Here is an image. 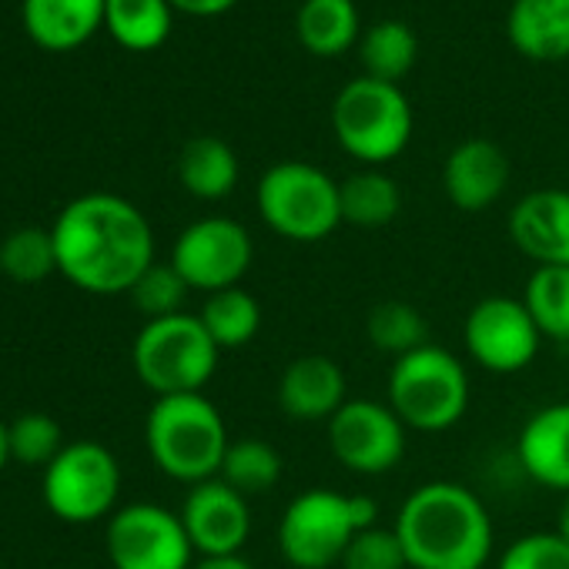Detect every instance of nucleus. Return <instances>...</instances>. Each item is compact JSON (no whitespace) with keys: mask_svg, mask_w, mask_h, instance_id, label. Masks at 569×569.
I'll list each match as a JSON object with an SVG mask.
<instances>
[{"mask_svg":"<svg viewBox=\"0 0 569 569\" xmlns=\"http://www.w3.org/2000/svg\"><path fill=\"white\" fill-rule=\"evenodd\" d=\"M342 201V224L352 228H386L402 211V188L379 168H362L339 181Z\"/></svg>","mask_w":569,"mask_h":569,"instance_id":"23","label":"nucleus"},{"mask_svg":"<svg viewBox=\"0 0 569 569\" xmlns=\"http://www.w3.org/2000/svg\"><path fill=\"white\" fill-rule=\"evenodd\" d=\"M469 372L449 349L429 342L389 369L386 402L409 432H449L469 409Z\"/></svg>","mask_w":569,"mask_h":569,"instance_id":"5","label":"nucleus"},{"mask_svg":"<svg viewBox=\"0 0 569 569\" xmlns=\"http://www.w3.org/2000/svg\"><path fill=\"white\" fill-rule=\"evenodd\" d=\"M238 0H171L174 11L194 14V18H218L224 11H231Z\"/></svg>","mask_w":569,"mask_h":569,"instance_id":"35","label":"nucleus"},{"mask_svg":"<svg viewBox=\"0 0 569 569\" xmlns=\"http://www.w3.org/2000/svg\"><path fill=\"white\" fill-rule=\"evenodd\" d=\"M512 178L509 154L489 138H469L456 144L442 164V188L446 198L459 211H486L492 208Z\"/></svg>","mask_w":569,"mask_h":569,"instance_id":"15","label":"nucleus"},{"mask_svg":"<svg viewBox=\"0 0 569 569\" xmlns=\"http://www.w3.org/2000/svg\"><path fill=\"white\" fill-rule=\"evenodd\" d=\"M178 181L201 201H221L238 184V154L221 138H191L178 154Z\"/></svg>","mask_w":569,"mask_h":569,"instance_id":"21","label":"nucleus"},{"mask_svg":"<svg viewBox=\"0 0 569 569\" xmlns=\"http://www.w3.org/2000/svg\"><path fill=\"white\" fill-rule=\"evenodd\" d=\"M8 442H11V459L24 462V466H51L64 442H61V426L44 416V412H28V416H18L11 426H8Z\"/></svg>","mask_w":569,"mask_h":569,"instance_id":"32","label":"nucleus"},{"mask_svg":"<svg viewBox=\"0 0 569 569\" xmlns=\"http://www.w3.org/2000/svg\"><path fill=\"white\" fill-rule=\"evenodd\" d=\"M121 496V466L111 449L98 442H71L44 469L48 509L74 526L114 516Z\"/></svg>","mask_w":569,"mask_h":569,"instance_id":"9","label":"nucleus"},{"mask_svg":"<svg viewBox=\"0 0 569 569\" xmlns=\"http://www.w3.org/2000/svg\"><path fill=\"white\" fill-rule=\"evenodd\" d=\"M376 522L379 506L362 492L306 489L278 519V552L292 569H332L349 542Z\"/></svg>","mask_w":569,"mask_h":569,"instance_id":"3","label":"nucleus"},{"mask_svg":"<svg viewBox=\"0 0 569 569\" xmlns=\"http://www.w3.org/2000/svg\"><path fill=\"white\" fill-rule=\"evenodd\" d=\"M339 566L342 569H409L406 549H402L396 529L392 526H379V522L362 529L349 542V549H346Z\"/></svg>","mask_w":569,"mask_h":569,"instance_id":"33","label":"nucleus"},{"mask_svg":"<svg viewBox=\"0 0 569 569\" xmlns=\"http://www.w3.org/2000/svg\"><path fill=\"white\" fill-rule=\"evenodd\" d=\"M512 244L536 264H569V191L539 188L522 194L509 211Z\"/></svg>","mask_w":569,"mask_h":569,"instance_id":"16","label":"nucleus"},{"mask_svg":"<svg viewBox=\"0 0 569 569\" xmlns=\"http://www.w3.org/2000/svg\"><path fill=\"white\" fill-rule=\"evenodd\" d=\"M171 0H108L104 28L128 51H158L171 34Z\"/></svg>","mask_w":569,"mask_h":569,"instance_id":"24","label":"nucleus"},{"mask_svg":"<svg viewBox=\"0 0 569 569\" xmlns=\"http://www.w3.org/2000/svg\"><path fill=\"white\" fill-rule=\"evenodd\" d=\"M58 271L94 296H121L154 264V231L138 204L91 191L74 198L51 228Z\"/></svg>","mask_w":569,"mask_h":569,"instance_id":"1","label":"nucleus"},{"mask_svg":"<svg viewBox=\"0 0 569 569\" xmlns=\"http://www.w3.org/2000/svg\"><path fill=\"white\" fill-rule=\"evenodd\" d=\"M359 58H362L366 78L399 84L416 68L419 41H416L412 28H406L402 21H379L376 28L366 31V38L359 44Z\"/></svg>","mask_w":569,"mask_h":569,"instance_id":"27","label":"nucleus"},{"mask_svg":"<svg viewBox=\"0 0 569 569\" xmlns=\"http://www.w3.org/2000/svg\"><path fill=\"white\" fill-rule=\"evenodd\" d=\"M191 569H254L244 556H204Z\"/></svg>","mask_w":569,"mask_h":569,"instance_id":"36","label":"nucleus"},{"mask_svg":"<svg viewBox=\"0 0 569 569\" xmlns=\"http://www.w3.org/2000/svg\"><path fill=\"white\" fill-rule=\"evenodd\" d=\"M281 472H284V462H281V452L271 442H264V439H231L218 479L228 482L244 499H251V496H261V492L274 489Z\"/></svg>","mask_w":569,"mask_h":569,"instance_id":"28","label":"nucleus"},{"mask_svg":"<svg viewBox=\"0 0 569 569\" xmlns=\"http://www.w3.org/2000/svg\"><path fill=\"white\" fill-rule=\"evenodd\" d=\"M406 426L389 409V402L376 399H349L329 419V449L336 462L356 476H382L392 472L406 456Z\"/></svg>","mask_w":569,"mask_h":569,"instance_id":"13","label":"nucleus"},{"mask_svg":"<svg viewBox=\"0 0 569 569\" xmlns=\"http://www.w3.org/2000/svg\"><path fill=\"white\" fill-rule=\"evenodd\" d=\"M178 516H181L184 532L201 559L204 556H241V549L251 536L248 499L221 479L191 486Z\"/></svg>","mask_w":569,"mask_h":569,"instance_id":"14","label":"nucleus"},{"mask_svg":"<svg viewBox=\"0 0 569 569\" xmlns=\"http://www.w3.org/2000/svg\"><path fill=\"white\" fill-rule=\"evenodd\" d=\"M346 402V372L329 356H299L278 376V406L296 422H329Z\"/></svg>","mask_w":569,"mask_h":569,"instance_id":"17","label":"nucleus"},{"mask_svg":"<svg viewBox=\"0 0 569 569\" xmlns=\"http://www.w3.org/2000/svg\"><path fill=\"white\" fill-rule=\"evenodd\" d=\"M11 462V442H8V426L0 422V469Z\"/></svg>","mask_w":569,"mask_h":569,"instance_id":"38","label":"nucleus"},{"mask_svg":"<svg viewBox=\"0 0 569 569\" xmlns=\"http://www.w3.org/2000/svg\"><path fill=\"white\" fill-rule=\"evenodd\" d=\"M194 546L178 512L158 502H131L108 519V559L114 569H191Z\"/></svg>","mask_w":569,"mask_h":569,"instance_id":"11","label":"nucleus"},{"mask_svg":"<svg viewBox=\"0 0 569 569\" xmlns=\"http://www.w3.org/2000/svg\"><path fill=\"white\" fill-rule=\"evenodd\" d=\"M516 459L536 486L569 492V402L542 406L522 422Z\"/></svg>","mask_w":569,"mask_h":569,"instance_id":"18","label":"nucleus"},{"mask_svg":"<svg viewBox=\"0 0 569 569\" xmlns=\"http://www.w3.org/2000/svg\"><path fill=\"white\" fill-rule=\"evenodd\" d=\"M366 336H369V346L392 356V362L429 346V326H426L422 312L409 302H399V299L379 302L369 312Z\"/></svg>","mask_w":569,"mask_h":569,"instance_id":"29","label":"nucleus"},{"mask_svg":"<svg viewBox=\"0 0 569 569\" xmlns=\"http://www.w3.org/2000/svg\"><path fill=\"white\" fill-rule=\"evenodd\" d=\"M0 271L11 281L34 284L58 271V248L54 234L44 228H18L0 241Z\"/></svg>","mask_w":569,"mask_h":569,"instance_id":"30","label":"nucleus"},{"mask_svg":"<svg viewBox=\"0 0 569 569\" xmlns=\"http://www.w3.org/2000/svg\"><path fill=\"white\" fill-rule=\"evenodd\" d=\"M506 34L522 58H569V0H512Z\"/></svg>","mask_w":569,"mask_h":569,"instance_id":"20","label":"nucleus"},{"mask_svg":"<svg viewBox=\"0 0 569 569\" xmlns=\"http://www.w3.org/2000/svg\"><path fill=\"white\" fill-rule=\"evenodd\" d=\"M496 569H569V542L552 532H526L506 546Z\"/></svg>","mask_w":569,"mask_h":569,"instance_id":"34","label":"nucleus"},{"mask_svg":"<svg viewBox=\"0 0 569 569\" xmlns=\"http://www.w3.org/2000/svg\"><path fill=\"white\" fill-rule=\"evenodd\" d=\"M251 258H254V244L248 228L234 218L214 214L188 224L178 234L168 261L188 281L191 292L214 296L224 289H238L251 268Z\"/></svg>","mask_w":569,"mask_h":569,"instance_id":"10","label":"nucleus"},{"mask_svg":"<svg viewBox=\"0 0 569 569\" xmlns=\"http://www.w3.org/2000/svg\"><path fill=\"white\" fill-rule=\"evenodd\" d=\"M409 569H482L492 556V516L459 482L416 486L392 522Z\"/></svg>","mask_w":569,"mask_h":569,"instance_id":"2","label":"nucleus"},{"mask_svg":"<svg viewBox=\"0 0 569 569\" xmlns=\"http://www.w3.org/2000/svg\"><path fill=\"white\" fill-rule=\"evenodd\" d=\"M556 532L569 542V492L562 496V506H559V519H556Z\"/></svg>","mask_w":569,"mask_h":569,"instance_id":"37","label":"nucleus"},{"mask_svg":"<svg viewBox=\"0 0 569 569\" xmlns=\"http://www.w3.org/2000/svg\"><path fill=\"white\" fill-rule=\"evenodd\" d=\"M522 306L542 339L569 346V264L532 268L522 289Z\"/></svg>","mask_w":569,"mask_h":569,"instance_id":"25","label":"nucleus"},{"mask_svg":"<svg viewBox=\"0 0 569 569\" xmlns=\"http://www.w3.org/2000/svg\"><path fill=\"white\" fill-rule=\"evenodd\" d=\"M221 349L211 342L198 316L178 312L148 322L131 349L138 379L158 396H194L218 372Z\"/></svg>","mask_w":569,"mask_h":569,"instance_id":"8","label":"nucleus"},{"mask_svg":"<svg viewBox=\"0 0 569 569\" xmlns=\"http://www.w3.org/2000/svg\"><path fill=\"white\" fill-rule=\"evenodd\" d=\"M198 319L218 349H241L261 329V306L251 292H244L238 284V289L208 296Z\"/></svg>","mask_w":569,"mask_h":569,"instance_id":"26","label":"nucleus"},{"mask_svg":"<svg viewBox=\"0 0 569 569\" xmlns=\"http://www.w3.org/2000/svg\"><path fill=\"white\" fill-rule=\"evenodd\" d=\"M332 131L349 158L379 168L409 148L412 104L399 84L362 74L339 91L332 104Z\"/></svg>","mask_w":569,"mask_h":569,"instance_id":"7","label":"nucleus"},{"mask_svg":"<svg viewBox=\"0 0 569 569\" xmlns=\"http://www.w3.org/2000/svg\"><path fill=\"white\" fill-rule=\"evenodd\" d=\"M108 0H24V28L44 51H74L104 24Z\"/></svg>","mask_w":569,"mask_h":569,"instance_id":"19","label":"nucleus"},{"mask_svg":"<svg viewBox=\"0 0 569 569\" xmlns=\"http://www.w3.org/2000/svg\"><path fill=\"white\" fill-rule=\"evenodd\" d=\"M144 439L154 466L188 486L218 479L231 446L218 406L204 396H164L151 406Z\"/></svg>","mask_w":569,"mask_h":569,"instance_id":"4","label":"nucleus"},{"mask_svg":"<svg viewBox=\"0 0 569 569\" xmlns=\"http://www.w3.org/2000/svg\"><path fill=\"white\" fill-rule=\"evenodd\" d=\"M296 34L316 58H339L359 41L356 0H302L296 14Z\"/></svg>","mask_w":569,"mask_h":569,"instance_id":"22","label":"nucleus"},{"mask_svg":"<svg viewBox=\"0 0 569 569\" xmlns=\"http://www.w3.org/2000/svg\"><path fill=\"white\" fill-rule=\"evenodd\" d=\"M462 346L479 369L492 376H516L536 362L542 336L522 299L486 296L466 316Z\"/></svg>","mask_w":569,"mask_h":569,"instance_id":"12","label":"nucleus"},{"mask_svg":"<svg viewBox=\"0 0 569 569\" xmlns=\"http://www.w3.org/2000/svg\"><path fill=\"white\" fill-rule=\"evenodd\" d=\"M188 281L174 271L171 261H154L134 284H131V302L134 309L154 322V319H168V316H178L181 306H184V296H188Z\"/></svg>","mask_w":569,"mask_h":569,"instance_id":"31","label":"nucleus"},{"mask_svg":"<svg viewBox=\"0 0 569 569\" xmlns=\"http://www.w3.org/2000/svg\"><path fill=\"white\" fill-rule=\"evenodd\" d=\"M258 218L296 244L326 241L342 224L339 181L309 161H278L258 178Z\"/></svg>","mask_w":569,"mask_h":569,"instance_id":"6","label":"nucleus"}]
</instances>
